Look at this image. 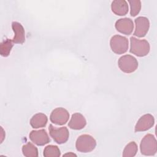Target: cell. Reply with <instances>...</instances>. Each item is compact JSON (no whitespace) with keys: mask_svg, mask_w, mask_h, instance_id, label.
Listing matches in <instances>:
<instances>
[{"mask_svg":"<svg viewBox=\"0 0 157 157\" xmlns=\"http://www.w3.org/2000/svg\"><path fill=\"white\" fill-rule=\"evenodd\" d=\"M13 46L12 40L7 39L0 44V54L2 56L7 57L9 55L10 51Z\"/></svg>","mask_w":157,"mask_h":157,"instance_id":"e0dca14e","label":"cell"},{"mask_svg":"<svg viewBox=\"0 0 157 157\" xmlns=\"http://www.w3.org/2000/svg\"><path fill=\"white\" fill-rule=\"evenodd\" d=\"M138 150L137 145L134 141L128 144L123 151V156L124 157H133L134 156Z\"/></svg>","mask_w":157,"mask_h":157,"instance_id":"ac0fdd59","label":"cell"},{"mask_svg":"<svg viewBox=\"0 0 157 157\" xmlns=\"http://www.w3.org/2000/svg\"><path fill=\"white\" fill-rule=\"evenodd\" d=\"M61 152L56 145H49L45 147L44 150V156L45 157H59Z\"/></svg>","mask_w":157,"mask_h":157,"instance_id":"d6986e66","label":"cell"},{"mask_svg":"<svg viewBox=\"0 0 157 157\" xmlns=\"http://www.w3.org/2000/svg\"><path fill=\"white\" fill-rule=\"evenodd\" d=\"M136 28L134 32V36L138 37H144L150 28V22L148 19L145 17H139L134 20Z\"/></svg>","mask_w":157,"mask_h":157,"instance_id":"ba28073f","label":"cell"},{"mask_svg":"<svg viewBox=\"0 0 157 157\" xmlns=\"http://www.w3.org/2000/svg\"><path fill=\"white\" fill-rule=\"evenodd\" d=\"M1 131H2V132H1V142L2 143V142L3 141V140L5 137V136H3V134H4V130H3L2 127H1Z\"/></svg>","mask_w":157,"mask_h":157,"instance_id":"44dd1931","label":"cell"},{"mask_svg":"<svg viewBox=\"0 0 157 157\" xmlns=\"http://www.w3.org/2000/svg\"><path fill=\"white\" fill-rule=\"evenodd\" d=\"M48 130L50 136L57 144H62L67 141L69 133L66 127L64 126L57 128L54 127L52 124H50Z\"/></svg>","mask_w":157,"mask_h":157,"instance_id":"8992f818","label":"cell"},{"mask_svg":"<svg viewBox=\"0 0 157 157\" xmlns=\"http://www.w3.org/2000/svg\"><path fill=\"white\" fill-rule=\"evenodd\" d=\"M30 140L39 146H42L50 142V139L45 129L33 130L29 135Z\"/></svg>","mask_w":157,"mask_h":157,"instance_id":"9c48e42d","label":"cell"},{"mask_svg":"<svg viewBox=\"0 0 157 157\" xmlns=\"http://www.w3.org/2000/svg\"><path fill=\"white\" fill-rule=\"evenodd\" d=\"M155 119L152 115L150 113L142 115L137 121L135 128V132L145 131L148 130L154 125Z\"/></svg>","mask_w":157,"mask_h":157,"instance_id":"30bf717a","label":"cell"},{"mask_svg":"<svg viewBox=\"0 0 157 157\" xmlns=\"http://www.w3.org/2000/svg\"><path fill=\"white\" fill-rule=\"evenodd\" d=\"M12 28L15 33L13 38L12 39L15 44H21L25 41V32L23 26L17 21L12 23Z\"/></svg>","mask_w":157,"mask_h":157,"instance_id":"7c38bea8","label":"cell"},{"mask_svg":"<svg viewBox=\"0 0 157 157\" xmlns=\"http://www.w3.org/2000/svg\"><path fill=\"white\" fill-rule=\"evenodd\" d=\"M120 69L125 73H132L138 67V61L135 57L130 55H125L121 56L118 61Z\"/></svg>","mask_w":157,"mask_h":157,"instance_id":"277c9868","label":"cell"},{"mask_svg":"<svg viewBox=\"0 0 157 157\" xmlns=\"http://www.w3.org/2000/svg\"><path fill=\"white\" fill-rule=\"evenodd\" d=\"M140 150L141 153L145 156L155 155L157 151V145L155 136L151 134L145 135L140 142Z\"/></svg>","mask_w":157,"mask_h":157,"instance_id":"7a4b0ae2","label":"cell"},{"mask_svg":"<svg viewBox=\"0 0 157 157\" xmlns=\"http://www.w3.org/2000/svg\"><path fill=\"white\" fill-rule=\"evenodd\" d=\"M115 27L118 32L123 34L129 35L133 31L134 24L131 18H123L118 20L115 22Z\"/></svg>","mask_w":157,"mask_h":157,"instance_id":"8fae6325","label":"cell"},{"mask_svg":"<svg viewBox=\"0 0 157 157\" xmlns=\"http://www.w3.org/2000/svg\"><path fill=\"white\" fill-rule=\"evenodd\" d=\"M48 118L46 115L42 113H37L34 115L30 120V124L33 128L37 129L45 127L47 123Z\"/></svg>","mask_w":157,"mask_h":157,"instance_id":"9a60e30c","label":"cell"},{"mask_svg":"<svg viewBox=\"0 0 157 157\" xmlns=\"http://www.w3.org/2000/svg\"><path fill=\"white\" fill-rule=\"evenodd\" d=\"M150 47L148 42L145 39H138L134 37L130 38V52L137 56L142 57L147 55Z\"/></svg>","mask_w":157,"mask_h":157,"instance_id":"6da1fadb","label":"cell"},{"mask_svg":"<svg viewBox=\"0 0 157 157\" xmlns=\"http://www.w3.org/2000/svg\"><path fill=\"white\" fill-rule=\"evenodd\" d=\"M111 9L115 15L124 16L128 12V2L125 0H115L111 4Z\"/></svg>","mask_w":157,"mask_h":157,"instance_id":"5bb4252c","label":"cell"},{"mask_svg":"<svg viewBox=\"0 0 157 157\" xmlns=\"http://www.w3.org/2000/svg\"><path fill=\"white\" fill-rule=\"evenodd\" d=\"M96 146V140L90 135L82 134L80 136L75 142L77 151L82 153H88L93 151Z\"/></svg>","mask_w":157,"mask_h":157,"instance_id":"3957f363","label":"cell"},{"mask_svg":"<svg viewBox=\"0 0 157 157\" xmlns=\"http://www.w3.org/2000/svg\"><path fill=\"white\" fill-rule=\"evenodd\" d=\"M69 118L68 111L63 108L58 107L55 109L51 113L50 120L52 123L57 125H63L66 124Z\"/></svg>","mask_w":157,"mask_h":157,"instance_id":"52a82bcc","label":"cell"},{"mask_svg":"<svg viewBox=\"0 0 157 157\" xmlns=\"http://www.w3.org/2000/svg\"><path fill=\"white\" fill-rule=\"evenodd\" d=\"M86 124V121L80 113H74L72 114L71 118L68 123V126L72 129L75 130L82 129L85 128Z\"/></svg>","mask_w":157,"mask_h":157,"instance_id":"4fadbf2b","label":"cell"},{"mask_svg":"<svg viewBox=\"0 0 157 157\" xmlns=\"http://www.w3.org/2000/svg\"><path fill=\"white\" fill-rule=\"evenodd\" d=\"M128 2L131 7L130 15L132 17L136 16L141 9V1L139 0H130L128 1Z\"/></svg>","mask_w":157,"mask_h":157,"instance_id":"ffe728a7","label":"cell"},{"mask_svg":"<svg viewBox=\"0 0 157 157\" xmlns=\"http://www.w3.org/2000/svg\"><path fill=\"white\" fill-rule=\"evenodd\" d=\"M23 155L26 157H37L38 150L31 142H28L22 147Z\"/></svg>","mask_w":157,"mask_h":157,"instance_id":"2e32d148","label":"cell"},{"mask_svg":"<svg viewBox=\"0 0 157 157\" xmlns=\"http://www.w3.org/2000/svg\"><path fill=\"white\" fill-rule=\"evenodd\" d=\"M110 46L115 53L123 54L126 52L128 49V40L124 36L115 35L110 39Z\"/></svg>","mask_w":157,"mask_h":157,"instance_id":"5b68a950","label":"cell"},{"mask_svg":"<svg viewBox=\"0 0 157 157\" xmlns=\"http://www.w3.org/2000/svg\"><path fill=\"white\" fill-rule=\"evenodd\" d=\"M67 155H69V156H77L75 154L72 153H71V152L68 153H66V154H64L63 156H67Z\"/></svg>","mask_w":157,"mask_h":157,"instance_id":"7402d4cb","label":"cell"}]
</instances>
